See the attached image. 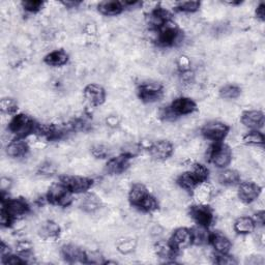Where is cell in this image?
Wrapping results in <instances>:
<instances>
[{
	"mask_svg": "<svg viewBox=\"0 0 265 265\" xmlns=\"http://www.w3.org/2000/svg\"><path fill=\"white\" fill-rule=\"evenodd\" d=\"M37 123L26 114H17L13 117L9 124V130L17 138H24L34 134Z\"/></svg>",
	"mask_w": 265,
	"mask_h": 265,
	"instance_id": "1",
	"label": "cell"
},
{
	"mask_svg": "<svg viewBox=\"0 0 265 265\" xmlns=\"http://www.w3.org/2000/svg\"><path fill=\"white\" fill-rule=\"evenodd\" d=\"M50 203L62 207L69 206L73 201V193L61 181L53 183L47 194Z\"/></svg>",
	"mask_w": 265,
	"mask_h": 265,
	"instance_id": "2",
	"label": "cell"
},
{
	"mask_svg": "<svg viewBox=\"0 0 265 265\" xmlns=\"http://www.w3.org/2000/svg\"><path fill=\"white\" fill-rule=\"evenodd\" d=\"M158 31V43L164 47H172L182 41L181 31L177 26L169 21Z\"/></svg>",
	"mask_w": 265,
	"mask_h": 265,
	"instance_id": "3",
	"label": "cell"
},
{
	"mask_svg": "<svg viewBox=\"0 0 265 265\" xmlns=\"http://www.w3.org/2000/svg\"><path fill=\"white\" fill-rule=\"evenodd\" d=\"M209 160L215 167L225 168L231 163L232 151L226 144L215 143L210 149Z\"/></svg>",
	"mask_w": 265,
	"mask_h": 265,
	"instance_id": "4",
	"label": "cell"
},
{
	"mask_svg": "<svg viewBox=\"0 0 265 265\" xmlns=\"http://www.w3.org/2000/svg\"><path fill=\"white\" fill-rule=\"evenodd\" d=\"M2 208H4L10 214L14 221L26 215L29 211L28 203L22 198H15L9 200L3 199Z\"/></svg>",
	"mask_w": 265,
	"mask_h": 265,
	"instance_id": "5",
	"label": "cell"
},
{
	"mask_svg": "<svg viewBox=\"0 0 265 265\" xmlns=\"http://www.w3.org/2000/svg\"><path fill=\"white\" fill-rule=\"evenodd\" d=\"M229 132L227 124L220 121H211L202 128V135L212 142L219 143Z\"/></svg>",
	"mask_w": 265,
	"mask_h": 265,
	"instance_id": "6",
	"label": "cell"
},
{
	"mask_svg": "<svg viewBox=\"0 0 265 265\" xmlns=\"http://www.w3.org/2000/svg\"><path fill=\"white\" fill-rule=\"evenodd\" d=\"M190 216L196 222L197 225L208 228L213 222V212L209 206L204 203L193 205L190 208Z\"/></svg>",
	"mask_w": 265,
	"mask_h": 265,
	"instance_id": "7",
	"label": "cell"
},
{
	"mask_svg": "<svg viewBox=\"0 0 265 265\" xmlns=\"http://www.w3.org/2000/svg\"><path fill=\"white\" fill-rule=\"evenodd\" d=\"M60 181L64 183L73 194L84 193L90 189L92 180L87 177L77 176V175H66L60 178Z\"/></svg>",
	"mask_w": 265,
	"mask_h": 265,
	"instance_id": "8",
	"label": "cell"
},
{
	"mask_svg": "<svg viewBox=\"0 0 265 265\" xmlns=\"http://www.w3.org/2000/svg\"><path fill=\"white\" fill-rule=\"evenodd\" d=\"M139 97L145 103H154L163 96V88L158 83H143L139 87Z\"/></svg>",
	"mask_w": 265,
	"mask_h": 265,
	"instance_id": "9",
	"label": "cell"
},
{
	"mask_svg": "<svg viewBox=\"0 0 265 265\" xmlns=\"http://www.w3.org/2000/svg\"><path fill=\"white\" fill-rule=\"evenodd\" d=\"M261 192L260 186L252 181H244L238 185V197L244 203H252Z\"/></svg>",
	"mask_w": 265,
	"mask_h": 265,
	"instance_id": "10",
	"label": "cell"
},
{
	"mask_svg": "<svg viewBox=\"0 0 265 265\" xmlns=\"http://www.w3.org/2000/svg\"><path fill=\"white\" fill-rule=\"evenodd\" d=\"M170 242L176 251L183 250V248L190 246L193 243L191 230L188 228L176 229L170 238Z\"/></svg>",
	"mask_w": 265,
	"mask_h": 265,
	"instance_id": "11",
	"label": "cell"
},
{
	"mask_svg": "<svg viewBox=\"0 0 265 265\" xmlns=\"http://www.w3.org/2000/svg\"><path fill=\"white\" fill-rule=\"evenodd\" d=\"M147 21L154 30H159L170 21V14L166 9L158 6L149 12Z\"/></svg>",
	"mask_w": 265,
	"mask_h": 265,
	"instance_id": "12",
	"label": "cell"
},
{
	"mask_svg": "<svg viewBox=\"0 0 265 265\" xmlns=\"http://www.w3.org/2000/svg\"><path fill=\"white\" fill-rule=\"evenodd\" d=\"M173 152V145L166 140H161V141L154 142L149 147V153L151 158L157 161H164L167 160Z\"/></svg>",
	"mask_w": 265,
	"mask_h": 265,
	"instance_id": "13",
	"label": "cell"
},
{
	"mask_svg": "<svg viewBox=\"0 0 265 265\" xmlns=\"http://www.w3.org/2000/svg\"><path fill=\"white\" fill-rule=\"evenodd\" d=\"M84 98L91 106H101L105 102L106 92L98 84H89L84 88Z\"/></svg>",
	"mask_w": 265,
	"mask_h": 265,
	"instance_id": "14",
	"label": "cell"
},
{
	"mask_svg": "<svg viewBox=\"0 0 265 265\" xmlns=\"http://www.w3.org/2000/svg\"><path fill=\"white\" fill-rule=\"evenodd\" d=\"M241 122L247 129L259 131L264 126V114L258 110L245 111L241 116Z\"/></svg>",
	"mask_w": 265,
	"mask_h": 265,
	"instance_id": "15",
	"label": "cell"
},
{
	"mask_svg": "<svg viewBox=\"0 0 265 265\" xmlns=\"http://www.w3.org/2000/svg\"><path fill=\"white\" fill-rule=\"evenodd\" d=\"M196 103L189 98H178L170 106L171 111L175 116L191 114L196 110Z\"/></svg>",
	"mask_w": 265,
	"mask_h": 265,
	"instance_id": "16",
	"label": "cell"
},
{
	"mask_svg": "<svg viewBox=\"0 0 265 265\" xmlns=\"http://www.w3.org/2000/svg\"><path fill=\"white\" fill-rule=\"evenodd\" d=\"M131 157L128 154H121L108 161L106 171L109 174H121L130 166Z\"/></svg>",
	"mask_w": 265,
	"mask_h": 265,
	"instance_id": "17",
	"label": "cell"
},
{
	"mask_svg": "<svg viewBox=\"0 0 265 265\" xmlns=\"http://www.w3.org/2000/svg\"><path fill=\"white\" fill-rule=\"evenodd\" d=\"M28 150H29L28 143L23 138H17L13 140V141H11L7 146L8 155L15 159L23 158L24 155L27 154Z\"/></svg>",
	"mask_w": 265,
	"mask_h": 265,
	"instance_id": "18",
	"label": "cell"
},
{
	"mask_svg": "<svg viewBox=\"0 0 265 265\" xmlns=\"http://www.w3.org/2000/svg\"><path fill=\"white\" fill-rule=\"evenodd\" d=\"M209 243L219 254H228L231 248V241L221 232L211 233L209 236Z\"/></svg>",
	"mask_w": 265,
	"mask_h": 265,
	"instance_id": "19",
	"label": "cell"
},
{
	"mask_svg": "<svg viewBox=\"0 0 265 265\" xmlns=\"http://www.w3.org/2000/svg\"><path fill=\"white\" fill-rule=\"evenodd\" d=\"M62 257L68 262L77 263V262H86V253L82 248L78 247L74 244H68L62 247L61 250Z\"/></svg>",
	"mask_w": 265,
	"mask_h": 265,
	"instance_id": "20",
	"label": "cell"
},
{
	"mask_svg": "<svg viewBox=\"0 0 265 265\" xmlns=\"http://www.w3.org/2000/svg\"><path fill=\"white\" fill-rule=\"evenodd\" d=\"M149 195L146 186L142 183H136L132 186V189L129 193V199L131 203L135 206L138 207L140 203Z\"/></svg>",
	"mask_w": 265,
	"mask_h": 265,
	"instance_id": "21",
	"label": "cell"
},
{
	"mask_svg": "<svg viewBox=\"0 0 265 265\" xmlns=\"http://www.w3.org/2000/svg\"><path fill=\"white\" fill-rule=\"evenodd\" d=\"M98 10L105 16H116L124 10V5L121 2L107 0V2H103L99 5Z\"/></svg>",
	"mask_w": 265,
	"mask_h": 265,
	"instance_id": "22",
	"label": "cell"
},
{
	"mask_svg": "<svg viewBox=\"0 0 265 265\" xmlns=\"http://www.w3.org/2000/svg\"><path fill=\"white\" fill-rule=\"evenodd\" d=\"M69 60V55L65 50H55L45 57V62L50 67L65 66Z\"/></svg>",
	"mask_w": 265,
	"mask_h": 265,
	"instance_id": "23",
	"label": "cell"
},
{
	"mask_svg": "<svg viewBox=\"0 0 265 265\" xmlns=\"http://www.w3.org/2000/svg\"><path fill=\"white\" fill-rule=\"evenodd\" d=\"M256 223L250 216H240L234 223V230L238 234H248L255 230Z\"/></svg>",
	"mask_w": 265,
	"mask_h": 265,
	"instance_id": "24",
	"label": "cell"
},
{
	"mask_svg": "<svg viewBox=\"0 0 265 265\" xmlns=\"http://www.w3.org/2000/svg\"><path fill=\"white\" fill-rule=\"evenodd\" d=\"M154 250L157 255L161 258H174V256L176 255L177 251L173 247V245L171 244L170 240L169 241H165V240H160L154 245Z\"/></svg>",
	"mask_w": 265,
	"mask_h": 265,
	"instance_id": "25",
	"label": "cell"
},
{
	"mask_svg": "<svg viewBox=\"0 0 265 265\" xmlns=\"http://www.w3.org/2000/svg\"><path fill=\"white\" fill-rule=\"evenodd\" d=\"M192 233V241L194 244L202 245L209 242L210 233H208L207 228L203 226H197L191 230Z\"/></svg>",
	"mask_w": 265,
	"mask_h": 265,
	"instance_id": "26",
	"label": "cell"
},
{
	"mask_svg": "<svg viewBox=\"0 0 265 265\" xmlns=\"http://www.w3.org/2000/svg\"><path fill=\"white\" fill-rule=\"evenodd\" d=\"M177 183L180 185V188L186 191H193L200 184L191 171H186V172L182 173L178 177Z\"/></svg>",
	"mask_w": 265,
	"mask_h": 265,
	"instance_id": "27",
	"label": "cell"
},
{
	"mask_svg": "<svg viewBox=\"0 0 265 265\" xmlns=\"http://www.w3.org/2000/svg\"><path fill=\"white\" fill-rule=\"evenodd\" d=\"M60 228L58 224L53 221H48L42 225L40 229L41 235L46 239H54L59 235Z\"/></svg>",
	"mask_w": 265,
	"mask_h": 265,
	"instance_id": "28",
	"label": "cell"
},
{
	"mask_svg": "<svg viewBox=\"0 0 265 265\" xmlns=\"http://www.w3.org/2000/svg\"><path fill=\"white\" fill-rule=\"evenodd\" d=\"M240 176L238 174L237 171L232 170V169H227L222 171V172L219 174V181L223 185L226 186H231V185H235L239 182Z\"/></svg>",
	"mask_w": 265,
	"mask_h": 265,
	"instance_id": "29",
	"label": "cell"
},
{
	"mask_svg": "<svg viewBox=\"0 0 265 265\" xmlns=\"http://www.w3.org/2000/svg\"><path fill=\"white\" fill-rule=\"evenodd\" d=\"M82 208L87 212H95L101 206V201L99 197L93 194H88L82 200Z\"/></svg>",
	"mask_w": 265,
	"mask_h": 265,
	"instance_id": "30",
	"label": "cell"
},
{
	"mask_svg": "<svg viewBox=\"0 0 265 265\" xmlns=\"http://www.w3.org/2000/svg\"><path fill=\"white\" fill-rule=\"evenodd\" d=\"M191 172L195 176V178L198 180V182L204 183L206 179L208 178V169L202 164H194L191 168Z\"/></svg>",
	"mask_w": 265,
	"mask_h": 265,
	"instance_id": "31",
	"label": "cell"
},
{
	"mask_svg": "<svg viewBox=\"0 0 265 265\" xmlns=\"http://www.w3.org/2000/svg\"><path fill=\"white\" fill-rule=\"evenodd\" d=\"M240 88L236 85L229 84L221 88L220 95L225 100H234L240 96Z\"/></svg>",
	"mask_w": 265,
	"mask_h": 265,
	"instance_id": "32",
	"label": "cell"
},
{
	"mask_svg": "<svg viewBox=\"0 0 265 265\" xmlns=\"http://www.w3.org/2000/svg\"><path fill=\"white\" fill-rule=\"evenodd\" d=\"M0 110L4 114L13 115L18 110V103L14 99L6 98L0 101Z\"/></svg>",
	"mask_w": 265,
	"mask_h": 265,
	"instance_id": "33",
	"label": "cell"
},
{
	"mask_svg": "<svg viewBox=\"0 0 265 265\" xmlns=\"http://www.w3.org/2000/svg\"><path fill=\"white\" fill-rule=\"evenodd\" d=\"M243 142L250 145H263L264 135L259 131H251L243 136Z\"/></svg>",
	"mask_w": 265,
	"mask_h": 265,
	"instance_id": "34",
	"label": "cell"
},
{
	"mask_svg": "<svg viewBox=\"0 0 265 265\" xmlns=\"http://www.w3.org/2000/svg\"><path fill=\"white\" fill-rule=\"evenodd\" d=\"M158 201L155 199L153 196H151L150 194L140 203V205L137 207L140 210H142L144 212H152L155 209H158Z\"/></svg>",
	"mask_w": 265,
	"mask_h": 265,
	"instance_id": "35",
	"label": "cell"
},
{
	"mask_svg": "<svg viewBox=\"0 0 265 265\" xmlns=\"http://www.w3.org/2000/svg\"><path fill=\"white\" fill-rule=\"evenodd\" d=\"M177 10L183 13H194L197 12L200 8L199 2H182L177 4Z\"/></svg>",
	"mask_w": 265,
	"mask_h": 265,
	"instance_id": "36",
	"label": "cell"
},
{
	"mask_svg": "<svg viewBox=\"0 0 265 265\" xmlns=\"http://www.w3.org/2000/svg\"><path fill=\"white\" fill-rule=\"evenodd\" d=\"M22 7L29 13H37L43 9L44 3L39 2V0H26L22 3Z\"/></svg>",
	"mask_w": 265,
	"mask_h": 265,
	"instance_id": "37",
	"label": "cell"
},
{
	"mask_svg": "<svg viewBox=\"0 0 265 265\" xmlns=\"http://www.w3.org/2000/svg\"><path fill=\"white\" fill-rule=\"evenodd\" d=\"M92 154L95 155V157H97L98 159H105L109 154V149L107 146L103 144H98L96 146H93Z\"/></svg>",
	"mask_w": 265,
	"mask_h": 265,
	"instance_id": "38",
	"label": "cell"
},
{
	"mask_svg": "<svg viewBox=\"0 0 265 265\" xmlns=\"http://www.w3.org/2000/svg\"><path fill=\"white\" fill-rule=\"evenodd\" d=\"M3 262L5 264H12V265H19V264L26 263L25 259H23L22 256H15L12 254L3 258Z\"/></svg>",
	"mask_w": 265,
	"mask_h": 265,
	"instance_id": "39",
	"label": "cell"
},
{
	"mask_svg": "<svg viewBox=\"0 0 265 265\" xmlns=\"http://www.w3.org/2000/svg\"><path fill=\"white\" fill-rule=\"evenodd\" d=\"M13 222L14 220L10 216V214L4 208H2V211H0V223H2V225L4 227H9Z\"/></svg>",
	"mask_w": 265,
	"mask_h": 265,
	"instance_id": "40",
	"label": "cell"
},
{
	"mask_svg": "<svg viewBox=\"0 0 265 265\" xmlns=\"http://www.w3.org/2000/svg\"><path fill=\"white\" fill-rule=\"evenodd\" d=\"M215 263H219V264H235L236 261L233 259V257L229 256L228 254H219L217 256Z\"/></svg>",
	"mask_w": 265,
	"mask_h": 265,
	"instance_id": "41",
	"label": "cell"
},
{
	"mask_svg": "<svg viewBox=\"0 0 265 265\" xmlns=\"http://www.w3.org/2000/svg\"><path fill=\"white\" fill-rule=\"evenodd\" d=\"M11 180L7 177H3L2 178V181H0V186H2V191L5 193L6 191H8L10 188H11Z\"/></svg>",
	"mask_w": 265,
	"mask_h": 265,
	"instance_id": "42",
	"label": "cell"
},
{
	"mask_svg": "<svg viewBox=\"0 0 265 265\" xmlns=\"http://www.w3.org/2000/svg\"><path fill=\"white\" fill-rule=\"evenodd\" d=\"M256 15L257 17L261 20H264L265 17V6L263 4H260L256 10Z\"/></svg>",
	"mask_w": 265,
	"mask_h": 265,
	"instance_id": "43",
	"label": "cell"
},
{
	"mask_svg": "<svg viewBox=\"0 0 265 265\" xmlns=\"http://www.w3.org/2000/svg\"><path fill=\"white\" fill-rule=\"evenodd\" d=\"M0 253H2V259L11 255V250L9 245H7L5 242H2V247H0Z\"/></svg>",
	"mask_w": 265,
	"mask_h": 265,
	"instance_id": "44",
	"label": "cell"
},
{
	"mask_svg": "<svg viewBox=\"0 0 265 265\" xmlns=\"http://www.w3.org/2000/svg\"><path fill=\"white\" fill-rule=\"evenodd\" d=\"M256 224H260V225H263L264 224V212L263 211H260L256 214V219L254 220Z\"/></svg>",
	"mask_w": 265,
	"mask_h": 265,
	"instance_id": "45",
	"label": "cell"
},
{
	"mask_svg": "<svg viewBox=\"0 0 265 265\" xmlns=\"http://www.w3.org/2000/svg\"><path fill=\"white\" fill-rule=\"evenodd\" d=\"M62 4H64L67 8L74 9V8H76L78 6H80L81 3H79V2H65V3H62Z\"/></svg>",
	"mask_w": 265,
	"mask_h": 265,
	"instance_id": "46",
	"label": "cell"
}]
</instances>
